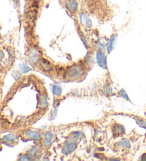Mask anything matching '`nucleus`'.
Returning <instances> with one entry per match:
<instances>
[{
    "label": "nucleus",
    "mask_w": 146,
    "mask_h": 161,
    "mask_svg": "<svg viewBox=\"0 0 146 161\" xmlns=\"http://www.w3.org/2000/svg\"><path fill=\"white\" fill-rule=\"evenodd\" d=\"M68 77L71 79H76V78H79L83 75V70L80 66L75 65L73 67H70L67 72Z\"/></svg>",
    "instance_id": "obj_1"
},
{
    "label": "nucleus",
    "mask_w": 146,
    "mask_h": 161,
    "mask_svg": "<svg viewBox=\"0 0 146 161\" xmlns=\"http://www.w3.org/2000/svg\"><path fill=\"white\" fill-rule=\"evenodd\" d=\"M76 147H77V146H76V144L75 143L73 142L69 143L63 148L62 153L63 154H66V155L70 154V153H71L72 152H73L75 150H76Z\"/></svg>",
    "instance_id": "obj_2"
},
{
    "label": "nucleus",
    "mask_w": 146,
    "mask_h": 161,
    "mask_svg": "<svg viewBox=\"0 0 146 161\" xmlns=\"http://www.w3.org/2000/svg\"><path fill=\"white\" fill-rule=\"evenodd\" d=\"M97 60H98V63L101 67L106 68V56L101 51H98L97 53Z\"/></svg>",
    "instance_id": "obj_3"
},
{
    "label": "nucleus",
    "mask_w": 146,
    "mask_h": 161,
    "mask_svg": "<svg viewBox=\"0 0 146 161\" xmlns=\"http://www.w3.org/2000/svg\"><path fill=\"white\" fill-rule=\"evenodd\" d=\"M40 66L44 69V70L45 71H50L52 69V65L51 63H49V61H48L46 59H42L40 61Z\"/></svg>",
    "instance_id": "obj_4"
},
{
    "label": "nucleus",
    "mask_w": 146,
    "mask_h": 161,
    "mask_svg": "<svg viewBox=\"0 0 146 161\" xmlns=\"http://www.w3.org/2000/svg\"><path fill=\"white\" fill-rule=\"evenodd\" d=\"M29 57H30L32 61L34 62V63L38 62L39 60V57H40V56H39V51L36 49H35V48L32 49V51H31L30 53H29Z\"/></svg>",
    "instance_id": "obj_5"
},
{
    "label": "nucleus",
    "mask_w": 146,
    "mask_h": 161,
    "mask_svg": "<svg viewBox=\"0 0 146 161\" xmlns=\"http://www.w3.org/2000/svg\"><path fill=\"white\" fill-rule=\"evenodd\" d=\"M26 136L28 137V138H32V139H34V140H40L41 138L40 135H39L37 132H36V131H26Z\"/></svg>",
    "instance_id": "obj_6"
},
{
    "label": "nucleus",
    "mask_w": 146,
    "mask_h": 161,
    "mask_svg": "<svg viewBox=\"0 0 146 161\" xmlns=\"http://www.w3.org/2000/svg\"><path fill=\"white\" fill-rule=\"evenodd\" d=\"M44 138H45V141L44 142V146H49L50 143L51 142V140L53 138V134L51 132H46L44 134Z\"/></svg>",
    "instance_id": "obj_7"
},
{
    "label": "nucleus",
    "mask_w": 146,
    "mask_h": 161,
    "mask_svg": "<svg viewBox=\"0 0 146 161\" xmlns=\"http://www.w3.org/2000/svg\"><path fill=\"white\" fill-rule=\"evenodd\" d=\"M113 131L115 133L118 134H123L125 133V129L123 127V126L119 125V124H116L113 127Z\"/></svg>",
    "instance_id": "obj_8"
},
{
    "label": "nucleus",
    "mask_w": 146,
    "mask_h": 161,
    "mask_svg": "<svg viewBox=\"0 0 146 161\" xmlns=\"http://www.w3.org/2000/svg\"><path fill=\"white\" fill-rule=\"evenodd\" d=\"M118 146L120 148H131L130 142L127 139H123L121 141H120L118 143Z\"/></svg>",
    "instance_id": "obj_9"
},
{
    "label": "nucleus",
    "mask_w": 146,
    "mask_h": 161,
    "mask_svg": "<svg viewBox=\"0 0 146 161\" xmlns=\"http://www.w3.org/2000/svg\"><path fill=\"white\" fill-rule=\"evenodd\" d=\"M15 139V136L14 134H9L3 137V141L6 142H12Z\"/></svg>",
    "instance_id": "obj_10"
},
{
    "label": "nucleus",
    "mask_w": 146,
    "mask_h": 161,
    "mask_svg": "<svg viewBox=\"0 0 146 161\" xmlns=\"http://www.w3.org/2000/svg\"><path fill=\"white\" fill-rule=\"evenodd\" d=\"M47 104V99L46 96H42L41 97V101H40V105L41 107H45Z\"/></svg>",
    "instance_id": "obj_11"
},
{
    "label": "nucleus",
    "mask_w": 146,
    "mask_h": 161,
    "mask_svg": "<svg viewBox=\"0 0 146 161\" xmlns=\"http://www.w3.org/2000/svg\"><path fill=\"white\" fill-rule=\"evenodd\" d=\"M38 150H39V148L37 147H33L29 151V155L31 156H35L36 153H37Z\"/></svg>",
    "instance_id": "obj_12"
},
{
    "label": "nucleus",
    "mask_w": 146,
    "mask_h": 161,
    "mask_svg": "<svg viewBox=\"0 0 146 161\" xmlns=\"http://www.w3.org/2000/svg\"><path fill=\"white\" fill-rule=\"evenodd\" d=\"M53 92H54V94L56 95H60L61 93V88L59 86H55L54 88V90H53Z\"/></svg>",
    "instance_id": "obj_13"
},
{
    "label": "nucleus",
    "mask_w": 146,
    "mask_h": 161,
    "mask_svg": "<svg viewBox=\"0 0 146 161\" xmlns=\"http://www.w3.org/2000/svg\"><path fill=\"white\" fill-rule=\"evenodd\" d=\"M120 94H121V95H122V97H123V98H124V99H125V100H128H128H128V96H127V94H126V92H125L124 91V90H120Z\"/></svg>",
    "instance_id": "obj_14"
},
{
    "label": "nucleus",
    "mask_w": 146,
    "mask_h": 161,
    "mask_svg": "<svg viewBox=\"0 0 146 161\" xmlns=\"http://www.w3.org/2000/svg\"><path fill=\"white\" fill-rule=\"evenodd\" d=\"M21 69L24 72H26L27 71H29V68L27 67L26 65H23L21 67Z\"/></svg>",
    "instance_id": "obj_15"
},
{
    "label": "nucleus",
    "mask_w": 146,
    "mask_h": 161,
    "mask_svg": "<svg viewBox=\"0 0 146 161\" xmlns=\"http://www.w3.org/2000/svg\"><path fill=\"white\" fill-rule=\"evenodd\" d=\"M137 122H138V124H139L140 125L142 126L143 127H145L146 128V122L143 120H137Z\"/></svg>",
    "instance_id": "obj_16"
},
{
    "label": "nucleus",
    "mask_w": 146,
    "mask_h": 161,
    "mask_svg": "<svg viewBox=\"0 0 146 161\" xmlns=\"http://www.w3.org/2000/svg\"><path fill=\"white\" fill-rule=\"evenodd\" d=\"M24 158H22L21 160H30V158H29V156H27V155H26V156H23Z\"/></svg>",
    "instance_id": "obj_17"
},
{
    "label": "nucleus",
    "mask_w": 146,
    "mask_h": 161,
    "mask_svg": "<svg viewBox=\"0 0 146 161\" xmlns=\"http://www.w3.org/2000/svg\"><path fill=\"white\" fill-rule=\"evenodd\" d=\"M141 160H146V154L143 155L142 157H141Z\"/></svg>",
    "instance_id": "obj_18"
},
{
    "label": "nucleus",
    "mask_w": 146,
    "mask_h": 161,
    "mask_svg": "<svg viewBox=\"0 0 146 161\" xmlns=\"http://www.w3.org/2000/svg\"><path fill=\"white\" fill-rule=\"evenodd\" d=\"M3 57H4V54H3V53L0 51V60L3 58Z\"/></svg>",
    "instance_id": "obj_19"
}]
</instances>
